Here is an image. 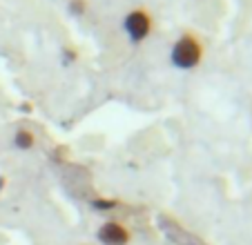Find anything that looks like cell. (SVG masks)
Listing matches in <instances>:
<instances>
[{
  "label": "cell",
  "instance_id": "cell-1",
  "mask_svg": "<svg viewBox=\"0 0 252 245\" xmlns=\"http://www.w3.org/2000/svg\"><path fill=\"white\" fill-rule=\"evenodd\" d=\"M201 61H203V45H201V40L194 33L186 31L172 43V49H170L172 67L188 71V69L199 67Z\"/></svg>",
  "mask_w": 252,
  "mask_h": 245
},
{
  "label": "cell",
  "instance_id": "cell-2",
  "mask_svg": "<svg viewBox=\"0 0 252 245\" xmlns=\"http://www.w3.org/2000/svg\"><path fill=\"white\" fill-rule=\"evenodd\" d=\"M123 29H125V33H127L129 43L141 45L143 40H148L150 33H152L154 20H152V16H150L148 9L136 7V9L127 11V16L123 18Z\"/></svg>",
  "mask_w": 252,
  "mask_h": 245
},
{
  "label": "cell",
  "instance_id": "cell-3",
  "mask_svg": "<svg viewBox=\"0 0 252 245\" xmlns=\"http://www.w3.org/2000/svg\"><path fill=\"white\" fill-rule=\"evenodd\" d=\"M96 239L103 245H127L132 234L121 221H105L96 232Z\"/></svg>",
  "mask_w": 252,
  "mask_h": 245
},
{
  "label": "cell",
  "instance_id": "cell-4",
  "mask_svg": "<svg viewBox=\"0 0 252 245\" xmlns=\"http://www.w3.org/2000/svg\"><path fill=\"white\" fill-rule=\"evenodd\" d=\"M33 145H36V134L32 129L18 127L14 132V147L18 152H29V150H33Z\"/></svg>",
  "mask_w": 252,
  "mask_h": 245
},
{
  "label": "cell",
  "instance_id": "cell-5",
  "mask_svg": "<svg viewBox=\"0 0 252 245\" xmlns=\"http://www.w3.org/2000/svg\"><path fill=\"white\" fill-rule=\"evenodd\" d=\"M90 9V2L87 0H67V11L71 16H85Z\"/></svg>",
  "mask_w": 252,
  "mask_h": 245
},
{
  "label": "cell",
  "instance_id": "cell-6",
  "mask_svg": "<svg viewBox=\"0 0 252 245\" xmlns=\"http://www.w3.org/2000/svg\"><path fill=\"white\" fill-rule=\"evenodd\" d=\"M61 58H63V65H74L78 61V49L74 45H65L61 52Z\"/></svg>",
  "mask_w": 252,
  "mask_h": 245
},
{
  "label": "cell",
  "instance_id": "cell-7",
  "mask_svg": "<svg viewBox=\"0 0 252 245\" xmlns=\"http://www.w3.org/2000/svg\"><path fill=\"white\" fill-rule=\"evenodd\" d=\"M92 205H94L96 210H114L116 205H119V203L112 201V198H96V201L92 203Z\"/></svg>",
  "mask_w": 252,
  "mask_h": 245
},
{
  "label": "cell",
  "instance_id": "cell-8",
  "mask_svg": "<svg viewBox=\"0 0 252 245\" xmlns=\"http://www.w3.org/2000/svg\"><path fill=\"white\" fill-rule=\"evenodd\" d=\"M5 187V176H0V189Z\"/></svg>",
  "mask_w": 252,
  "mask_h": 245
}]
</instances>
